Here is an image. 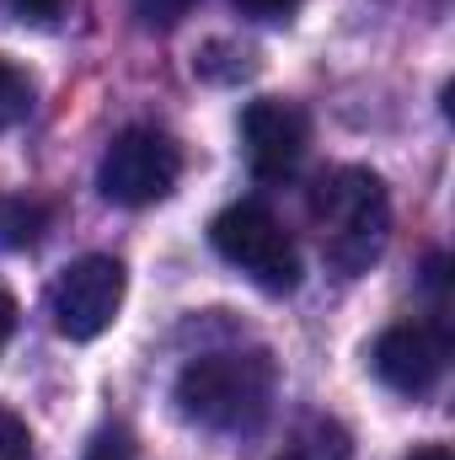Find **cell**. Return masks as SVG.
<instances>
[{
    "instance_id": "12",
    "label": "cell",
    "mask_w": 455,
    "mask_h": 460,
    "mask_svg": "<svg viewBox=\"0 0 455 460\" xmlns=\"http://www.w3.org/2000/svg\"><path fill=\"white\" fill-rule=\"evenodd\" d=\"M193 5H199V0H134V16H139L145 27H177Z\"/></svg>"
},
{
    "instance_id": "17",
    "label": "cell",
    "mask_w": 455,
    "mask_h": 460,
    "mask_svg": "<svg viewBox=\"0 0 455 460\" xmlns=\"http://www.w3.org/2000/svg\"><path fill=\"white\" fill-rule=\"evenodd\" d=\"M407 460H455V456H451V445H418Z\"/></svg>"
},
{
    "instance_id": "6",
    "label": "cell",
    "mask_w": 455,
    "mask_h": 460,
    "mask_svg": "<svg viewBox=\"0 0 455 460\" xmlns=\"http://www.w3.org/2000/svg\"><path fill=\"white\" fill-rule=\"evenodd\" d=\"M306 145H311V118L284 97H257L241 113V150H246V166L257 182L295 177L306 161Z\"/></svg>"
},
{
    "instance_id": "3",
    "label": "cell",
    "mask_w": 455,
    "mask_h": 460,
    "mask_svg": "<svg viewBox=\"0 0 455 460\" xmlns=\"http://www.w3.org/2000/svg\"><path fill=\"white\" fill-rule=\"evenodd\" d=\"M210 241H215V252L236 273H246L268 295H290L300 284V246H295V235L279 226V215L268 204H257V199H241V204L220 209L215 226H210Z\"/></svg>"
},
{
    "instance_id": "2",
    "label": "cell",
    "mask_w": 455,
    "mask_h": 460,
    "mask_svg": "<svg viewBox=\"0 0 455 460\" xmlns=\"http://www.w3.org/2000/svg\"><path fill=\"white\" fill-rule=\"evenodd\" d=\"M311 226L338 273H364L391 235V199L370 166H333L311 188Z\"/></svg>"
},
{
    "instance_id": "7",
    "label": "cell",
    "mask_w": 455,
    "mask_h": 460,
    "mask_svg": "<svg viewBox=\"0 0 455 460\" xmlns=\"http://www.w3.org/2000/svg\"><path fill=\"white\" fill-rule=\"evenodd\" d=\"M445 358H451V338L424 322H397L370 348L380 385H391L397 396H429L445 375Z\"/></svg>"
},
{
    "instance_id": "16",
    "label": "cell",
    "mask_w": 455,
    "mask_h": 460,
    "mask_svg": "<svg viewBox=\"0 0 455 460\" xmlns=\"http://www.w3.org/2000/svg\"><path fill=\"white\" fill-rule=\"evenodd\" d=\"M11 332H16V300L0 295V348L11 343Z\"/></svg>"
},
{
    "instance_id": "14",
    "label": "cell",
    "mask_w": 455,
    "mask_h": 460,
    "mask_svg": "<svg viewBox=\"0 0 455 460\" xmlns=\"http://www.w3.org/2000/svg\"><path fill=\"white\" fill-rule=\"evenodd\" d=\"M5 11L22 16V22H38V27H43V22H54V16L65 11V0H5Z\"/></svg>"
},
{
    "instance_id": "15",
    "label": "cell",
    "mask_w": 455,
    "mask_h": 460,
    "mask_svg": "<svg viewBox=\"0 0 455 460\" xmlns=\"http://www.w3.org/2000/svg\"><path fill=\"white\" fill-rule=\"evenodd\" d=\"M295 5H300V0H236V11L252 16V22H284Z\"/></svg>"
},
{
    "instance_id": "1",
    "label": "cell",
    "mask_w": 455,
    "mask_h": 460,
    "mask_svg": "<svg viewBox=\"0 0 455 460\" xmlns=\"http://www.w3.org/2000/svg\"><path fill=\"white\" fill-rule=\"evenodd\" d=\"M279 364L263 348H215L183 364L177 375V407L188 423L210 434H252L273 412Z\"/></svg>"
},
{
    "instance_id": "4",
    "label": "cell",
    "mask_w": 455,
    "mask_h": 460,
    "mask_svg": "<svg viewBox=\"0 0 455 460\" xmlns=\"http://www.w3.org/2000/svg\"><path fill=\"white\" fill-rule=\"evenodd\" d=\"M177 177H183V150L172 145V134H161L150 123L123 128L108 145L103 166H97V188L118 209H150V204H161L177 188Z\"/></svg>"
},
{
    "instance_id": "9",
    "label": "cell",
    "mask_w": 455,
    "mask_h": 460,
    "mask_svg": "<svg viewBox=\"0 0 455 460\" xmlns=\"http://www.w3.org/2000/svg\"><path fill=\"white\" fill-rule=\"evenodd\" d=\"M49 209L27 204V199H0V246H32L43 235Z\"/></svg>"
},
{
    "instance_id": "8",
    "label": "cell",
    "mask_w": 455,
    "mask_h": 460,
    "mask_svg": "<svg viewBox=\"0 0 455 460\" xmlns=\"http://www.w3.org/2000/svg\"><path fill=\"white\" fill-rule=\"evenodd\" d=\"M273 460H353V439L338 418H306Z\"/></svg>"
},
{
    "instance_id": "11",
    "label": "cell",
    "mask_w": 455,
    "mask_h": 460,
    "mask_svg": "<svg viewBox=\"0 0 455 460\" xmlns=\"http://www.w3.org/2000/svg\"><path fill=\"white\" fill-rule=\"evenodd\" d=\"M86 460H134V434L123 423H108L92 445H86Z\"/></svg>"
},
{
    "instance_id": "10",
    "label": "cell",
    "mask_w": 455,
    "mask_h": 460,
    "mask_svg": "<svg viewBox=\"0 0 455 460\" xmlns=\"http://www.w3.org/2000/svg\"><path fill=\"white\" fill-rule=\"evenodd\" d=\"M27 113H32V75L22 65L0 59V134L16 128Z\"/></svg>"
},
{
    "instance_id": "13",
    "label": "cell",
    "mask_w": 455,
    "mask_h": 460,
    "mask_svg": "<svg viewBox=\"0 0 455 460\" xmlns=\"http://www.w3.org/2000/svg\"><path fill=\"white\" fill-rule=\"evenodd\" d=\"M0 460H32V434L16 412L0 407Z\"/></svg>"
},
{
    "instance_id": "5",
    "label": "cell",
    "mask_w": 455,
    "mask_h": 460,
    "mask_svg": "<svg viewBox=\"0 0 455 460\" xmlns=\"http://www.w3.org/2000/svg\"><path fill=\"white\" fill-rule=\"evenodd\" d=\"M123 262L108 252H86L76 257L70 268H59L54 289H49V311H54V327L59 338L70 343H92L113 327L118 305H123Z\"/></svg>"
}]
</instances>
